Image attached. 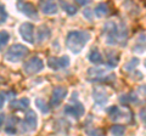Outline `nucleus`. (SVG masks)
<instances>
[{"label": "nucleus", "mask_w": 146, "mask_h": 136, "mask_svg": "<svg viewBox=\"0 0 146 136\" xmlns=\"http://www.w3.org/2000/svg\"><path fill=\"white\" fill-rule=\"evenodd\" d=\"M39 7L43 13L45 15H55L58 11V6L56 3L54 1H40Z\"/></svg>", "instance_id": "nucleus-12"}, {"label": "nucleus", "mask_w": 146, "mask_h": 136, "mask_svg": "<svg viewBox=\"0 0 146 136\" xmlns=\"http://www.w3.org/2000/svg\"><path fill=\"white\" fill-rule=\"evenodd\" d=\"M90 40V33L86 30H72L67 34L66 45L73 53H79Z\"/></svg>", "instance_id": "nucleus-2"}, {"label": "nucleus", "mask_w": 146, "mask_h": 136, "mask_svg": "<svg viewBox=\"0 0 146 136\" xmlns=\"http://www.w3.org/2000/svg\"><path fill=\"white\" fill-rule=\"evenodd\" d=\"M5 97H6V94L4 91H1V98H0V107L1 108L4 107V102H5V100H6Z\"/></svg>", "instance_id": "nucleus-30"}, {"label": "nucleus", "mask_w": 146, "mask_h": 136, "mask_svg": "<svg viewBox=\"0 0 146 136\" xmlns=\"http://www.w3.org/2000/svg\"><path fill=\"white\" fill-rule=\"evenodd\" d=\"M50 34H51V32H50V28L48 26H40L38 28V42L43 43L45 40H48L50 38Z\"/></svg>", "instance_id": "nucleus-14"}, {"label": "nucleus", "mask_w": 146, "mask_h": 136, "mask_svg": "<svg viewBox=\"0 0 146 136\" xmlns=\"http://www.w3.org/2000/svg\"><path fill=\"white\" fill-rule=\"evenodd\" d=\"M107 56V66L115 68L118 65V55L115 51H106Z\"/></svg>", "instance_id": "nucleus-19"}, {"label": "nucleus", "mask_w": 146, "mask_h": 136, "mask_svg": "<svg viewBox=\"0 0 146 136\" xmlns=\"http://www.w3.org/2000/svg\"><path fill=\"white\" fill-rule=\"evenodd\" d=\"M88 58H89V61H90V62L96 63V65H99V63H101V62H102V56H101V53H100V51H99L96 48L91 49V51L89 52Z\"/></svg>", "instance_id": "nucleus-17"}, {"label": "nucleus", "mask_w": 146, "mask_h": 136, "mask_svg": "<svg viewBox=\"0 0 146 136\" xmlns=\"http://www.w3.org/2000/svg\"><path fill=\"white\" fill-rule=\"evenodd\" d=\"M6 18H7V12L5 10V6L1 4V5H0V22H1V23H5Z\"/></svg>", "instance_id": "nucleus-26"}, {"label": "nucleus", "mask_w": 146, "mask_h": 136, "mask_svg": "<svg viewBox=\"0 0 146 136\" xmlns=\"http://www.w3.org/2000/svg\"><path fill=\"white\" fill-rule=\"evenodd\" d=\"M21 130L23 133H28V131H33L36 128V114L34 111H27L25 119L21 121Z\"/></svg>", "instance_id": "nucleus-5"}, {"label": "nucleus", "mask_w": 146, "mask_h": 136, "mask_svg": "<svg viewBox=\"0 0 146 136\" xmlns=\"http://www.w3.org/2000/svg\"><path fill=\"white\" fill-rule=\"evenodd\" d=\"M86 134L89 136H105L99 129H89V130H86Z\"/></svg>", "instance_id": "nucleus-27"}, {"label": "nucleus", "mask_w": 146, "mask_h": 136, "mask_svg": "<svg viewBox=\"0 0 146 136\" xmlns=\"http://www.w3.org/2000/svg\"><path fill=\"white\" fill-rule=\"evenodd\" d=\"M94 12H95V15H96L98 17H105V16H107L108 15V12H110V7L106 3H100L98 4L96 6H95L94 9Z\"/></svg>", "instance_id": "nucleus-15"}, {"label": "nucleus", "mask_w": 146, "mask_h": 136, "mask_svg": "<svg viewBox=\"0 0 146 136\" xmlns=\"http://www.w3.org/2000/svg\"><path fill=\"white\" fill-rule=\"evenodd\" d=\"M144 66H145V67H146V60H145V61H144Z\"/></svg>", "instance_id": "nucleus-35"}, {"label": "nucleus", "mask_w": 146, "mask_h": 136, "mask_svg": "<svg viewBox=\"0 0 146 136\" xmlns=\"http://www.w3.org/2000/svg\"><path fill=\"white\" fill-rule=\"evenodd\" d=\"M104 74L105 69H102V68H89L88 69V75L93 77V80H101Z\"/></svg>", "instance_id": "nucleus-18"}, {"label": "nucleus", "mask_w": 146, "mask_h": 136, "mask_svg": "<svg viewBox=\"0 0 146 136\" xmlns=\"http://www.w3.org/2000/svg\"><path fill=\"white\" fill-rule=\"evenodd\" d=\"M139 91L141 94H146V85H144V86H140L139 88Z\"/></svg>", "instance_id": "nucleus-33"}, {"label": "nucleus", "mask_w": 146, "mask_h": 136, "mask_svg": "<svg viewBox=\"0 0 146 136\" xmlns=\"http://www.w3.org/2000/svg\"><path fill=\"white\" fill-rule=\"evenodd\" d=\"M5 133H7V134H15L16 133V128H12V126H5Z\"/></svg>", "instance_id": "nucleus-29"}, {"label": "nucleus", "mask_w": 146, "mask_h": 136, "mask_svg": "<svg viewBox=\"0 0 146 136\" xmlns=\"http://www.w3.org/2000/svg\"><path fill=\"white\" fill-rule=\"evenodd\" d=\"M93 98H94L95 103H98L100 106H104V105H106L108 101V94L106 90L102 88H95L93 90Z\"/></svg>", "instance_id": "nucleus-11"}, {"label": "nucleus", "mask_w": 146, "mask_h": 136, "mask_svg": "<svg viewBox=\"0 0 146 136\" xmlns=\"http://www.w3.org/2000/svg\"><path fill=\"white\" fill-rule=\"evenodd\" d=\"M35 106L38 107L39 110L44 113V114H48L49 111H50V110H49V106L46 105V103H45V101H44L43 98H36V100H35Z\"/></svg>", "instance_id": "nucleus-24"}, {"label": "nucleus", "mask_w": 146, "mask_h": 136, "mask_svg": "<svg viewBox=\"0 0 146 136\" xmlns=\"http://www.w3.org/2000/svg\"><path fill=\"white\" fill-rule=\"evenodd\" d=\"M102 35L107 45H116V44L125 45L128 38V33L124 27L122 28V27L117 26V23L113 21H110L105 24Z\"/></svg>", "instance_id": "nucleus-1"}, {"label": "nucleus", "mask_w": 146, "mask_h": 136, "mask_svg": "<svg viewBox=\"0 0 146 136\" xmlns=\"http://www.w3.org/2000/svg\"><path fill=\"white\" fill-rule=\"evenodd\" d=\"M83 15L88 20H93V10H90V9H85V10H83Z\"/></svg>", "instance_id": "nucleus-28"}, {"label": "nucleus", "mask_w": 146, "mask_h": 136, "mask_svg": "<svg viewBox=\"0 0 146 136\" xmlns=\"http://www.w3.org/2000/svg\"><path fill=\"white\" fill-rule=\"evenodd\" d=\"M48 65L49 67L54 71H58L60 68H66L70 66V57L68 56H62L60 58H56V57H50L49 61H48Z\"/></svg>", "instance_id": "nucleus-10"}, {"label": "nucleus", "mask_w": 146, "mask_h": 136, "mask_svg": "<svg viewBox=\"0 0 146 136\" xmlns=\"http://www.w3.org/2000/svg\"><path fill=\"white\" fill-rule=\"evenodd\" d=\"M90 1H89V0H77V4H78V5H88V4H89Z\"/></svg>", "instance_id": "nucleus-32"}, {"label": "nucleus", "mask_w": 146, "mask_h": 136, "mask_svg": "<svg viewBox=\"0 0 146 136\" xmlns=\"http://www.w3.org/2000/svg\"><path fill=\"white\" fill-rule=\"evenodd\" d=\"M44 68V62L39 57H32L23 65V69L27 74H36Z\"/></svg>", "instance_id": "nucleus-6"}, {"label": "nucleus", "mask_w": 146, "mask_h": 136, "mask_svg": "<svg viewBox=\"0 0 146 136\" xmlns=\"http://www.w3.org/2000/svg\"><path fill=\"white\" fill-rule=\"evenodd\" d=\"M107 113H108V116H110V119L113 120V121L121 119V118L123 117V112H122L117 106L110 107L108 110H107Z\"/></svg>", "instance_id": "nucleus-16"}, {"label": "nucleus", "mask_w": 146, "mask_h": 136, "mask_svg": "<svg viewBox=\"0 0 146 136\" xmlns=\"http://www.w3.org/2000/svg\"><path fill=\"white\" fill-rule=\"evenodd\" d=\"M121 103H135L138 101V97L135 96V94H124L119 97Z\"/></svg>", "instance_id": "nucleus-21"}, {"label": "nucleus", "mask_w": 146, "mask_h": 136, "mask_svg": "<svg viewBox=\"0 0 146 136\" xmlns=\"http://www.w3.org/2000/svg\"><path fill=\"white\" fill-rule=\"evenodd\" d=\"M110 131L113 136H123L125 133V128L123 125H112Z\"/></svg>", "instance_id": "nucleus-23"}, {"label": "nucleus", "mask_w": 146, "mask_h": 136, "mask_svg": "<svg viewBox=\"0 0 146 136\" xmlns=\"http://www.w3.org/2000/svg\"><path fill=\"white\" fill-rule=\"evenodd\" d=\"M140 118L141 119L146 120V108H143V110L140 111Z\"/></svg>", "instance_id": "nucleus-31"}, {"label": "nucleus", "mask_w": 146, "mask_h": 136, "mask_svg": "<svg viewBox=\"0 0 146 136\" xmlns=\"http://www.w3.org/2000/svg\"><path fill=\"white\" fill-rule=\"evenodd\" d=\"M9 39H10V35L6 30H1L0 32V45H1V50H4L5 45L9 43Z\"/></svg>", "instance_id": "nucleus-25"}, {"label": "nucleus", "mask_w": 146, "mask_h": 136, "mask_svg": "<svg viewBox=\"0 0 146 136\" xmlns=\"http://www.w3.org/2000/svg\"><path fill=\"white\" fill-rule=\"evenodd\" d=\"M84 112H85L84 106L82 105V103L76 97L74 98L72 97L71 105H67L65 107V113H66V114H68V116L73 117L74 119H79V118L84 114Z\"/></svg>", "instance_id": "nucleus-4"}, {"label": "nucleus", "mask_w": 146, "mask_h": 136, "mask_svg": "<svg viewBox=\"0 0 146 136\" xmlns=\"http://www.w3.org/2000/svg\"><path fill=\"white\" fill-rule=\"evenodd\" d=\"M28 49L22 44H13L7 49V51L4 53V58L9 62H18L28 55Z\"/></svg>", "instance_id": "nucleus-3"}, {"label": "nucleus", "mask_w": 146, "mask_h": 136, "mask_svg": "<svg viewBox=\"0 0 146 136\" xmlns=\"http://www.w3.org/2000/svg\"><path fill=\"white\" fill-rule=\"evenodd\" d=\"M4 118H5V114H4V113H1V126L4 125Z\"/></svg>", "instance_id": "nucleus-34"}, {"label": "nucleus", "mask_w": 146, "mask_h": 136, "mask_svg": "<svg viewBox=\"0 0 146 136\" xmlns=\"http://www.w3.org/2000/svg\"><path fill=\"white\" fill-rule=\"evenodd\" d=\"M138 65H139V58L134 57V58H131V60L128 61L125 65L123 66V68H124V71H125V72H133Z\"/></svg>", "instance_id": "nucleus-22"}, {"label": "nucleus", "mask_w": 146, "mask_h": 136, "mask_svg": "<svg viewBox=\"0 0 146 136\" xmlns=\"http://www.w3.org/2000/svg\"><path fill=\"white\" fill-rule=\"evenodd\" d=\"M66 96H67V89L65 86L54 88L52 94H51V101H50V105H51L52 107H57L63 101V98H65Z\"/></svg>", "instance_id": "nucleus-8"}, {"label": "nucleus", "mask_w": 146, "mask_h": 136, "mask_svg": "<svg viewBox=\"0 0 146 136\" xmlns=\"http://www.w3.org/2000/svg\"><path fill=\"white\" fill-rule=\"evenodd\" d=\"M61 7L63 9V11H66L67 12V15H76L77 13V6H74L73 4L71 3H67V1H61Z\"/></svg>", "instance_id": "nucleus-20"}, {"label": "nucleus", "mask_w": 146, "mask_h": 136, "mask_svg": "<svg viewBox=\"0 0 146 136\" xmlns=\"http://www.w3.org/2000/svg\"><path fill=\"white\" fill-rule=\"evenodd\" d=\"M16 6L18 9V11H21L27 17H29L32 20H39L38 11H36V9L34 7L33 4L26 3V1H17Z\"/></svg>", "instance_id": "nucleus-7"}, {"label": "nucleus", "mask_w": 146, "mask_h": 136, "mask_svg": "<svg viewBox=\"0 0 146 136\" xmlns=\"http://www.w3.org/2000/svg\"><path fill=\"white\" fill-rule=\"evenodd\" d=\"M33 30L34 26L29 23V22H25L20 26V34L21 37L29 44H34V37H33Z\"/></svg>", "instance_id": "nucleus-9"}, {"label": "nucleus", "mask_w": 146, "mask_h": 136, "mask_svg": "<svg viewBox=\"0 0 146 136\" xmlns=\"http://www.w3.org/2000/svg\"><path fill=\"white\" fill-rule=\"evenodd\" d=\"M29 98L23 97V98H20V100H13V101L10 102V108L12 110H18V111H25L29 107Z\"/></svg>", "instance_id": "nucleus-13"}]
</instances>
